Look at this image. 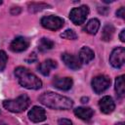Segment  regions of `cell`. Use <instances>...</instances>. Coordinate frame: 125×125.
<instances>
[{"label": "cell", "instance_id": "1", "mask_svg": "<svg viewBox=\"0 0 125 125\" xmlns=\"http://www.w3.org/2000/svg\"><path fill=\"white\" fill-rule=\"evenodd\" d=\"M38 100L42 104L53 109L65 110L71 108L73 105L71 99L54 92H45L39 96Z\"/></svg>", "mask_w": 125, "mask_h": 125}, {"label": "cell", "instance_id": "2", "mask_svg": "<svg viewBox=\"0 0 125 125\" xmlns=\"http://www.w3.org/2000/svg\"><path fill=\"white\" fill-rule=\"evenodd\" d=\"M15 75L21 86L29 90H38L42 87V81L27 68L18 66L15 69Z\"/></svg>", "mask_w": 125, "mask_h": 125}, {"label": "cell", "instance_id": "3", "mask_svg": "<svg viewBox=\"0 0 125 125\" xmlns=\"http://www.w3.org/2000/svg\"><path fill=\"white\" fill-rule=\"evenodd\" d=\"M30 104V99L27 95L22 94L13 100H5L3 106L11 112H21L24 111Z\"/></svg>", "mask_w": 125, "mask_h": 125}, {"label": "cell", "instance_id": "4", "mask_svg": "<svg viewBox=\"0 0 125 125\" xmlns=\"http://www.w3.org/2000/svg\"><path fill=\"white\" fill-rule=\"evenodd\" d=\"M88 14H89V8H88V6L82 5L80 7L73 8L70 11V13H69V19H70V21L74 24L79 25V24H82L86 21V18L88 17Z\"/></svg>", "mask_w": 125, "mask_h": 125}, {"label": "cell", "instance_id": "5", "mask_svg": "<svg viewBox=\"0 0 125 125\" xmlns=\"http://www.w3.org/2000/svg\"><path fill=\"white\" fill-rule=\"evenodd\" d=\"M92 88L96 94H101L104 92L110 85V79L104 74L97 75L92 79Z\"/></svg>", "mask_w": 125, "mask_h": 125}, {"label": "cell", "instance_id": "6", "mask_svg": "<svg viewBox=\"0 0 125 125\" xmlns=\"http://www.w3.org/2000/svg\"><path fill=\"white\" fill-rule=\"evenodd\" d=\"M64 21L62 18L58 16H46L41 19V24L43 27L50 29V30H58L62 27Z\"/></svg>", "mask_w": 125, "mask_h": 125}, {"label": "cell", "instance_id": "7", "mask_svg": "<svg viewBox=\"0 0 125 125\" xmlns=\"http://www.w3.org/2000/svg\"><path fill=\"white\" fill-rule=\"evenodd\" d=\"M125 62V49L124 47H116L112 50L109 56V62L115 68H120Z\"/></svg>", "mask_w": 125, "mask_h": 125}, {"label": "cell", "instance_id": "8", "mask_svg": "<svg viewBox=\"0 0 125 125\" xmlns=\"http://www.w3.org/2000/svg\"><path fill=\"white\" fill-rule=\"evenodd\" d=\"M29 46V40L25 37H22V36H19V37H16L10 44V49L13 51V52H17V53H20V52H23L25 51Z\"/></svg>", "mask_w": 125, "mask_h": 125}, {"label": "cell", "instance_id": "9", "mask_svg": "<svg viewBox=\"0 0 125 125\" xmlns=\"http://www.w3.org/2000/svg\"><path fill=\"white\" fill-rule=\"evenodd\" d=\"M61 58H62V61L64 62V64L70 69L77 70L82 65L78 57H75L74 55H71V54H68V53H63V54H62Z\"/></svg>", "mask_w": 125, "mask_h": 125}, {"label": "cell", "instance_id": "10", "mask_svg": "<svg viewBox=\"0 0 125 125\" xmlns=\"http://www.w3.org/2000/svg\"><path fill=\"white\" fill-rule=\"evenodd\" d=\"M27 116L30 121H32L34 123H38V122H42L46 119V112H45L44 108L35 105L28 111Z\"/></svg>", "mask_w": 125, "mask_h": 125}, {"label": "cell", "instance_id": "11", "mask_svg": "<svg viewBox=\"0 0 125 125\" xmlns=\"http://www.w3.org/2000/svg\"><path fill=\"white\" fill-rule=\"evenodd\" d=\"M99 106H100V109L103 113H105V114H109L111 113L114 108H115V104L112 100L111 97L109 96H104V98H102L99 102Z\"/></svg>", "mask_w": 125, "mask_h": 125}, {"label": "cell", "instance_id": "12", "mask_svg": "<svg viewBox=\"0 0 125 125\" xmlns=\"http://www.w3.org/2000/svg\"><path fill=\"white\" fill-rule=\"evenodd\" d=\"M73 84V80L70 77H56L53 80V85L59 90L67 91L71 89Z\"/></svg>", "mask_w": 125, "mask_h": 125}, {"label": "cell", "instance_id": "13", "mask_svg": "<svg viewBox=\"0 0 125 125\" xmlns=\"http://www.w3.org/2000/svg\"><path fill=\"white\" fill-rule=\"evenodd\" d=\"M95 57V53L94 51L87 47V46H84L80 49L79 51V55H78V59L79 61L81 62V63H88L90 62Z\"/></svg>", "mask_w": 125, "mask_h": 125}, {"label": "cell", "instance_id": "14", "mask_svg": "<svg viewBox=\"0 0 125 125\" xmlns=\"http://www.w3.org/2000/svg\"><path fill=\"white\" fill-rule=\"evenodd\" d=\"M57 66H58L57 62L54 61V60L49 59V60H46V61H44L43 62H41V63L38 65L37 68H38V71H39L40 73H42L43 75L47 76V75L50 74L51 69L56 68Z\"/></svg>", "mask_w": 125, "mask_h": 125}, {"label": "cell", "instance_id": "15", "mask_svg": "<svg viewBox=\"0 0 125 125\" xmlns=\"http://www.w3.org/2000/svg\"><path fill=\"white\" fill-rule=\"evenodd\" d=\"M74 114L83 120H90L94 115V110L90 107L79 106L74 109Z\"/></svg>", "mask_w": 125, "mask_h": 125}, {"label": "cell", "instance_id": "16", "mask_svg": "<svg viewBox=\"0 0 125 125\" xmlns=\"http://www.w3.org/2000/svg\"><path fill=\"white\" fill-rule=\"evenodd\" d=\"M100 28V21L98 19H91L84 26L85 32L89 34H96Z\"/></svg>", "mask_w": 125, "mask_h": 125}, {"label": "cell", "instance_id": "17", "mask_svg": "<svg viewBox=\"0 0 125 125\" xmlns=\"http://www.w3.org/2000/svg\"><path fill=\"white\" fill-rule=\"evenodd\" d=\"M114 31H115V28L114 26L111 24V23H106L104 28H103V31H102V39L104 41H110L113 37V34H114Z\"/></svg>", "mask_w": 125, "mask_h": 125}, {"label": "cell", "instance_id": "18", "mask_svg": "<svg viewBox=\"0 0 125 125\" xmlns=\"http://www.w3.org/2000/svg\"><path fill=\"white\" fill-rule=\"evenodd\" d=\"M115 92L119 98H123L125 94V86H124V75H120L115 79Z\"/></svg>", "mask_w": 125, "mask_h": 125}, {"label": "cell", "instance_id": "19", "mask_svg": "<svg viewBox=\"0 0 125 125\" xmlns=\"http://www.w3.org/2000/svg\"><path fill=\"white\" fill-rule=\"evenodd\" d=\"M53 47H54V42L51 39L46 38V37H43V38H41L39 40L38 50L40 52H46L48 50H51Z\"/></svg>", "mask_w": 125, "mask_h": 125}, {"label": "cell", "instance_id": "20", "mask_svg": "<svg viewBox=\"0 0 125 125\" xmlns=\"http://www.w3.org/2000/svg\"><path fill=\"white\" fill-rule=\"evenodd\" d=\"M48 9V8H51L50 5L46 4V3H31L28 5V11L30 13H36V12H39L43 9Z\"/></svg>", "mask_w": 125, "mask_h": 125}, {"label": "cell", "instance_id": "21", "mask_svg": "<svg viewBox=\"0 0 125 125\" xmlns=\"http://www.w3.org/2000/svg\"><path fill=\"white\" fill-rule=\"evenodd\" d=\"M61 37L64 39H68V40H74L77 38V34L72 29H66L61 34Z\"/></svg>", "mask_w": 125, "mask_h": 125}, {"label": "cell", "instance_id": "22", "mask_svg": "<svg viewBox=\"0 0 125 125\" xmlns=\"http://www.w3.org/2000/svg\"><path fill=\"white\" fill-rule=\"evenodd\" d=\"M7 61H8V56L5 53V51H0V71L4 70V68L6 67Z\"/></svg>", "mask_w": 125, "mask_h": 125}, {"label": "cell", "instance_id": "23", "mask_svg": "<svg viewBox=\"0 0 125 125\" xmlns=\"http://www.w3.org/2000/svg\"><path fill=\"white\" fill-rule=\"evenodd\" d=\"M25 61H26L27 62H29V63L35 62L37 61V56H36V54H35V53H31V54L25 59Z\"/></svg>", "mask_w": 125, "mask_h": 125}, {"label": "cell", "instance_id": "24", "mask_svg": "<svg viewBox=\"0 0 125 125\" xmlns=\"http://www.w3.org/2000/svg\"><path fill=\"white\" fill-rule=\"evenodd\" d=\"M58 124L59 125H72V122H71V120H69L67 118H61V119H59Z\"/></svg>", "mask_w": 125, "mask_h": 125}, {"label": "cell", "instance_id": "25", "mask_svg": "<svg viewBox=\"0 0 125 125\" xmlns=\"http://www.w3.org/2000/svg\"><path fill=\"white\" fill-rule=\"evenodd\" d=\"M116 16L121 18V19H124L125 18V14H124V7H121L119 8L117 11H116Z\"/></svg>", "mask_w": 125, "mask_h": 125}, {"label": "cell", "instance_id": "26", "mask_svg": "<svg viewBox=\"0 0 125 125\" xmlns=\"http://www.w3.org/2000/svg\"><path fill=\"white\" fill-rule=\"evenodd\" d=\"M21 9L20 7H13L11 9V14L12 15H19L21 13Z\"/></svg>", "mask_w": 125, "mask_h": 125}, {"label": "cell", "instance_id": "27", "mask_svg": "<svg viewBox=\"0 0 125 125\" xmlns=\"http://www.w3.org/2000/svg\"><path fill=\"white\" fill-rule=\"evenodd\" d=\"M119 39L121 42H125V29H122L119 34Z\"/></svg>", "mask_w": 125, "mask_h": 125}, {"label": "cell", "instance_id": "28", "mask_svg": "<svg viewBox=\"0 0 125 125\" xmlns=\"http://www.w3.org/2000/svg\"><path fill=\"white\" fill-rule=\"evenodd\" d=\"M88 101H89V98H88V97H83V98H81V103H83V104L88 103Z\"/></svg>", "mask_w": 125, "mask_h": 125}, {"label": "cell", "instance_id": "29", "mask_svg": "<svg viewBox=\"0 0 125 125\" xmlns=\"http://www.w3.org/2000/svg\"><path fill=\"white\" fill-rule=\"evenodd\" d=\"M115 125H124V123H123V122H118V123H116Z\"/></svg>", "mask_w": 125, "mask_h": 125}, {"label": "cell", "instance_id": "30", "mask_svg": "<svg viewBox=\"0 0 125 125\" xmlns=\"http://www.w3.org/2000/svg\"><path fill=\"white\" fill-rule=\"evenodd\" d=\"M0 125H7L5 122H2V121H0Z\"/></svg>", "mask_w": 125, "mask_h": 125}, {"label": "cell", "instance_id": "31", "mask_svg": "<svg viewBox=\"0 0 125 125\" xmlns=\"http://www.w3.org/2000/svg\"><path fill=\"white\" fill-rule=\"evenodd\" d=\"M1 4H2V1H0V5H1Z\"/></svg>", "mask_w": 125, "mask_h": 125}]
</instances>
